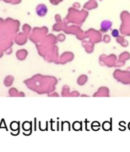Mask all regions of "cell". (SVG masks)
I'll list each match as a JSON object with an SVG mask.
<instances>
[{"mask_svg": "<svg viewBox=\"0 0 130 152\" xmlns=\"http://www.w3.org/2000/svg\"><path fill=\"white\" fill-rule=\"evenodd\" d=\"M48 12V8L44 4H39L36 8L37 15L40 17H43L46 15Z\"/></svg>", "mask_w": 130, "mask_h": 152, "instance_id": "1", "label": "cell"}, {"mask_svg": "<svg viewBox=\"0 0 130 152\" xmlns=\"http://www.w3.org/2000/svg\"><path fill=\"white\" fill-rule=\"evenodd\" d=\"M112 26V23L110 21L108 20H104L102 22V23L100 24V28L101 30L103 31V32H107Z\"/></svg>", "mask_w": 130, "mask_h": 152, "instance_id": "2", "label": "cell"}, {"mask_svg": "<svg viewBox=\"0 0 130 152\" xmlns=\"http://www.w3.org/2000/svg\"><path fill=\"white\" fill-rule=\"evenodd\" d=\"M112 34H113V37H117L119 36V33H118V31L117 30H113V33H112Z\"/></svg>", "mask_w": 130, "mask_h": 152, "instance_id": "3", "label": "cell"}]
</instances>
